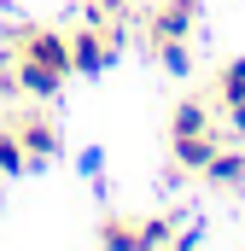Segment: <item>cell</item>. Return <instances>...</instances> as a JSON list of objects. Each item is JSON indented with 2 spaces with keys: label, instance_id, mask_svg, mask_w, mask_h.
I'll return each mask as SVG.
<instances>
[{
  "label": "cell",
  "instance_id": "1",
  "mask_svg": "<svg viewBox=\"0 0 245 251\" xmlns=\"http://www.w3.org/2000/svg\"><path fill=\"white\" fill-rule=\"evenodd\" d=\"M122 47V29H99V24H82L76 35H70V70H82V76H99V70H111Z\"/></svg>",
  "mask_w": 245,
  "mask_h": 251
},
{
  "label": "cell",
  "instance_id": "2",
  "mask_svg": "<svg viewBox=\"0 0 245 251\" xmlns=\"http://www.w3.org/2000/svg\"><path fill=\"white\" fill-rule=\"evenodd\" d=\"M12 59H29V64H41V70L70 76V35L64 29H18L12 35Z\"/></svg>",
  "mask_w": 245,
  "mask_h": 251
},
{
  "label": "cell",
  "instance_id": "3",
  "mask_svg": "<svg viewBox=\"0 0 245 251\" xmlns=\"http://www.w3.org/2000/svg\"><path fill=\"white\" fill-rule=\"evenodd\" d=\"M198 24V0H158L152 12V41H187Z\"/></svg>",
  "mask_w": 245,
  "mask_h": 251
},
{
  "label": "cell",
  "instance_id": "4",
  "mask_svg": "<svg viewBox=\"0 0 245 251\" xmlns=\"http://www.w3.org/2000/svg\"><path fill=\"white\" fill-rule=\"evenodd\" d=\"M12 128H18L29 164H53V158H59V128L47 123V117H24V123H12Z\"/></svg>",
  "mask_w": 245,
  "mask_h": 251
},
{
  "label": "cell",
  "instance_id": "5",
  "mask_svg": "<svg viewBox=\"0 0 245 251\" xmlns=\"http://www.w3.org/2000/svg\"><path fill=\"white\" fill-rule=\"evenodd\" d=\"M170 152H175V164H181V170L204 176V164L216 158V128H204V134H170Z\"/></svg>",
  "mask_w": 245,
  "mask_h": 251
},
{
  "label": "cell",
  "instance_id": "6",
  "mask_svg": "<svg viewBox=\"0 0 245 251\" xmlns=\"http://www.w3.org/2000/svg\"><path fill=\"white\" fill-rule=\"evenodd\" d=\"M12 88H24V94H35V100H53V94L64 88V76H59V70H41V64H29V59H18Z\"/></svg>",
  "mask_w": 245,
  "mask_h": 251
},
{
  "label": "cell",
  "instance_id": "7",
  "mask_svg": "<svg viewBox=\"0 0 245 251\" xmlns=\"http://www.w3.org/2000/svg\"><path fill=\"white\" fill-rule=\"evenodd\" d=\"M204 181H216V187H245V152H222V146H216V158L204 164Z\"/></svg>",
  "mask_w": 245,
  "mask_h": 251
},
{
  "label": "cell",
  "instance_id": "8",
  "mask_svg": "<svg viewBox=\"0 0 245 251\" xmlns=\"http://www.w3.org/2000/svg\"><path fill=\"white\" fill-rule=\"evenodd\" d=\"M204 128H210V105L204 100H181L170 111V134H204Z\"/></svg>",
  "mask_w": 245,
  "mask_h": 251
},
{
  "label": "cell",
  "instance_id": "9",
  "mask_svg": "<svg viewBox=\"0 0 245 251\" xmlns=\"http://www.w3.org/2000/svg\"><path fill=\"white\" fill-rule=\"evenodd\" d=\"M240 100H245V59H228L222 76H216V105L228 111V105H240Z\"/></svg>",
  "mask_w": 245,
  "mask_h": 251
},
{
  "label": "cell",
  "instance_id": "10",
  "mask_svg": "<svg viewBox=\"0 0 245 251\" xmlns=\"http://www.w3.org/2000/svg\"><path fill=\"white\" fill-rule=\"evenodd\" d=\"M175 222H181V216H140V251L175 246Z\"/></svg>",
  "mask_w": 245,
  "mask_h": 251
},
{
  "label": "cell",
  "instance_id": "11",
  "mask_svg": "<svg viewBox=\"0 0 245 251\" xmlns=\"http://www.w3.org/2000/svg\"><path fill=\"white\" fill-rule=\"evenodd\" d=\"M99 246H111V251H128V246H140V222H128V216H105V228H99Z\"/></svg>",
  "mask_w": 245,
  "mask_h": 251
},
{
  "label": "cell",
  "instance_id": "12",
  "mask_svg": "<svg viewBox=\"0 0 245 251\" xmlns=\"http://www.w3.org/2000/svg\"><path fill=\"white\" fill-rule=\"evenodd\" d=\"M24 164H29L24 158V140H18V128L6 123L0 128V176H24Z\"/></svg>",
  "mask_w": 245,
  "mask_h": 251
},
{
  "label": "cell",
  "instance_id": "13",
  "mask_svg": "<svg viewBox=\"0 0 245 251\" xmlns=\"http://www.w3.org/2000/svg\"><path fill=\"white\" fill-rule=\"evenodd\" d=\"M152 53H158V64H164L170 76H187V70H193V59H187V41H152Z\"/></svg>",
  "mask_w": 245,
  "mask_h": 251
},
{
  "label": "cell",
  "instance_id": "14",
  "mask_svg": "<svg viewBox=\"0 0 245 251\" xmlns=\"http://www.w3.org/2000/svg\"><path fill=\"white\" fill-rule=\"evenodd\" d=\"M76 170H82L88 181H105V176H99V170H105V152H99V146H88V152L76 158Z\"/></svg>",
  "mask_w": 245,
  "mask_h": 251
},
{
  "label": "cell",
  "instance_id": "15",
  "mask_svg": "<svg viewBox=\"0 0 245 251\" xmlns=\"http://www.w3.org/2000/svg\"><path fill=\"white\" fill-rule=\"evenodd\" d=\"M228 128H234V134L245 140V100H240V105H228Z\"/></svg>",
  "mask_w": 245,
  "mask_h": 251
}]
</instances>
